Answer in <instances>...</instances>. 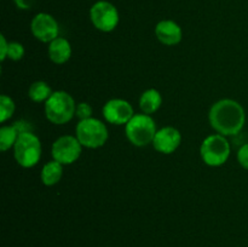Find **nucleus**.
<instances>
[{"mask_svg":"<svg viewBox=\"0 0 248 247\" xmlns=\"http://www.w3.org/2000/svg\"><path fill=\"white\" fill-rule=\"evenodd\" d=\"M208 120L219 135L234 136L244 128L246 113L239 102L234 99H220L211 107Z\"/></svg>","mask_w":248,"mask_h":247,"instance_id":"1","label":"nucleus"},{"mask_svg":"<svg viewBox=\"0 0 248 247\" xmlns=\"http://www.w3.org/2000/svg\"><path fill=\"white\" fill-rule=\"evenodd\" d=\"M77 104L74 98L65 91H56L45 102V115L55 125H63L75 115Z\"/></svg>","mask_w":248,"mask_h":247,"instance_id":"2","label":"nucleus"},{"mask_svg":"<svg viewBox=\"0 0 248 247\" xmlns=\"http://www.w3.org/2000/svg\"><path fill=\"white\" fill-rule=\"evenodd\" d=\"M156 132L155 121L148 114H136L126 124V137L136 147H145L153 143Z\"/></svg>","mask_w":248,"mask_h":247,"instance_id":"3","label":"nucleus"},{"mask_svg":"<svg viewBox=\"0 0 248 247\" xmlns=\"http://www.w3.org/2000/svg\"><path fill=\"white\" fill-rule=\"evenodd\" d=\"M14 155L17 164L24 169L35 166L41 157V143L31 131L18 136L14 145Z\"/></svg>","mask_w":248,"mask_h":247,"instance_id":"4","label":"nucleus"},{"mask_svg":"<svg viewBox=\"0 0 248 247\" xmlns=\"http://www.w3.org/2000/svg\"><path fill=\"white\" fill-rule=\"evenodd\" d=\"M201 159L211 167L222 166L230 156V144L225 136H208L200 147Z\"/></svg>","mask_w":248,"mask_h":247,"instance_id":"5","label":"nucleus"},{"mask_svg":"<svg viewBox=\"0 0 248 247\" xmlns=\"http://www.w3.org/2000/svg\"><path fill=\"white\" fill-rule=\"evenodd\" d=\"M77 138L82 147L96 149L106 144L108 139V128L97 119L90 118L80 120L77 126Z\"/></svg>","mask_w":248,"mask_h":247,"instance_id":"6","label":"nucleus"},{"mask_svg":"<svg viewBox=\"0 0 248 247\" xmlns=\"http://www.w3.org/2000/svg\"><path fill=\"white\" fill-rule=\"evenodd\" d=\"M90 18L94 28L104 33H109L118 27L120 17L118 9L111 2L99 0L90 9Z\"/></svg>","mask_w":248,"mask_h":247,"instance_id":"7","label":"nucleus"},{"mask_svg":"<svg viewBox=\"0 0 248 247\" xmlns=\"http://www.w3.org/2000/svg\"><path fill=\"white\" fill-rule=\"evenodd\" d=\"M81 143L74 136H62L52 144V157L62 165H70L81 155Z\"/></svg>","mask_w":248,"mask_h":247,"instance_id":"8","label":"nucleus"},{"mask_svg":"<svg viewBox=\"0 0 248 247\" xmlns=\"http://www.w3.org/2000/svg\"><path fill=\"white\" fill-rule=\"evenodd\" d=\"M31 29L35 39L43 43H51L56 38H58V33H60L58 23L55 17L46 12H40L33 17Z\"/></svg>","mask_w":248,"mask_h":247,"instance_id":"9","label":"nucleus"},{"mask_svg":"<svg viewBox=\"0 0 248 247\" xmlns=\"http://www.w3.org/2000/svg\"><path fill=\"white\" fill-rule=\"evenodd\" d=\"M133 115L132 106L125 99H110L103 107L104 119L113 125H126Z\"/></svg>","mask_w":248,"mask_h":247,"instance_id":"10","label":"nucleus"},{"mask_svg":"<svg viewBox=\"0 0 248 247\" xmlns=\"http://www.w3.org/2000/svg\"><path fill=\"white\" fill-rule=\"evenodd\" d=\"M181 132L177 128L172 127V126H167V127H164L157 131L154 137V140H153V145H154L155 150H157L159 153L172 154L181 145Z\"/></svg>","mask_w":248,"mask_h":247,"instance_id":"11","label":"nucleus"},{"mask_svg":"<svg viewBox=\"0 0 248 247\" xmlns=\"http://www.w3.org/2000/svg\"><path fill=\"white\" fill-rule=\"evenodd\" d=\"M155 35L164 45L174 46L182 41L183 31L177 22L172 19H162L155 27Z\"/></svg>","mask_w":248,"mask_h":247,"instance_id":"12","label":"nucleus"},{"mask_svg":"<svg viewBox=\"0 0 248 247\" xmlns=\"http://www.w3.org/2000/svg\"><path fill=\"white\" fill-rule=\"evenodd\" d=\"M72 56V46L64 38H56L48 45V57L56 64H63Z\"/></svg>","mask_w":248,"mask_h":247,"instance_id":"13","label":"nucleus"},{"mask_svg":"<svg viewBox=\"0 0 248 247\" xmlns=\"http://www.w3.org/2000/svg\"><path fill=\"white\" fill-rule=\"evenodd\" d=\"M162 104V96L157 90L149 89L142 93L140 98V107L144 114L155 113Z\"/></svg>","mask_w":248,"mask_h":247,"instance_id":"14","label":"nucleus"},{"mask_svg":"<svg viewBox=\"0 0 248 247\" xmlns=\"http://www.w3.org/2000/svg\"><path fill=\"white\" fill-rule=\"evenodd\" d=\"M63 174V165L52 160L44 165L41 170V181L46 186H52L61 181Z\"/></svg>","mask_w":248,"mask_h":247,"instance_id":"15","label":"nucleus"},{"mask_svg":"<svg viewBox=\"0 0 248 247\" xmlns=\"http://www.w3.org/2000/svg\"><path fill=\"white\" fill-rule=\"evenodd\" d=\"M52 90L48 86L47 82L45 81H35L31 85L28 90L29 98L33 102L40 103V102L47 101L50 96L52 94Z\"/></svg>","mask_w":248,"mask_h":247,"instance_id":"16","label":"nucleus"},{"mask_svg":"<svg viewBox=\"0 0 248 247\" xmlns=\"http://www.w3.org/2000/svg\"><path fill=\"white\" fill-rule=\"evenodd\" d=\"M21 135L16 126H2L0 128V149L1 152H6L10 148L14 147L17 138Z\"/></svg>","mask_w":248,"mask_h":247,"instance_id":"17","label":"nucleus"},{"mask_svg":"<svg viewBox=\"0 0 248 247\" xmlns=\"http://www.w3.org/2000/svg\"><path fill=\"white\" fill-rule=\"evenodd\" d=\"M15 111V102L6 94L0 97V121L5 123L12 116Z\"/></svg>","mask_w":248,"mask_h":247,"instance_id":"18","label":"nucleus"},{"mask_svg":"<svg viewBox=\"0 0 248 247\" xmlns=\"http://www.w3.org/2000/svg\"><path fill=\"white\" fill-rule=\"evenodd\" d=\"M24 56V47L22 44L12 41L9 43V50H7V57L12 61L22 60Z\"/></svg>","mask_w":248,"mask_h":247,"instance_id":"19","label":"nucleus"},{"mask_svg":"<svg viewBox=\"0 0 248 247\" xmlns=\"http://www.w3.org/2000/svg\"><path fill=\"white\" fill-rule=\"evenodd\" d=\"M75 115L80 119V120H86L90 119L92 115V107L86 102H81L77 106V110H75Z\"/></svg>","mask_w":248,"mask_h":247,"instance_id":"20","label":"nucleus"},{"mask_svg":"<svg viewBox=\"0 0 248 247\" xmlns=\"http://www.w3.org/2000/svg\"><path fill=\"white\" fill-rule=\"evenodd\" d=\"M237 161L245 170H248V143L242 145L237 152Z\"/></svg>","mask_w":248,"mask_h":247,"instance_id":"21","label":"nucleus"},{"mask_svg":"<svg viewBox=\"0 0 248 247\" xmlns=\"http://www.w3.org/2000/svg\"><path fill=\"white\" fill-rule=\"evenodd\" d=\"M0 60L4 61L7 57V50H9V43L6 41L4 35H0Z\"/></svg>","mask_w":248,"mask_h":247,"instance_id":"22","label":"nucleus"},{"mask_svg":"<svg viewBox=\"0 0 248 247\" xmlns=\"http://www.w3.org/2000/svg\"><path fill=\"white\" fill-rule=\"evenodd\" d=\"M14 1L19 10H29L31 9L35 0H14Z\"/></svg>","mask_w":248,"mask_h":247,"instance_id":"23","label":"nucleus"}]
</instances>
